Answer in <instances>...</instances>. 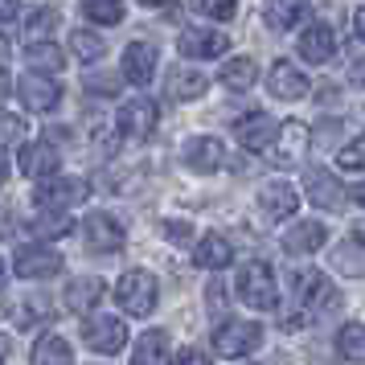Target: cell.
I'll use <instances>...</instances> for the list:
<instances>
[{
  "mask_svg": "<svg viewBox=\"0 0 365 365\" xmlns=\"http://www.w3.org/2000/svg\"><path fill=\"white\" fill-rule=\"evenodd\" d=\"M156 296H160V283H156L152 271H128L115 283V304L128 316H140V320L156 308Z\"/></svg>",
  "mask_w": 365,
  "mask_h": 365,
  "instance_id": "6da1fadb",
  "label": "cell"
},
{
  "mask_svg": "<svg viewBox=\"0 0 365 365\" xmlns=\"http://www.w3.org/2000/svg\"><path fill=\"white\" fill-rule=\"evenodd\" d=\"M238 296L255 312H271L279 304V296H275V271L267 263H259V259L242 263V271H238Z\"/></svg>",
  "mask_w": 365,
  "mask_h": 365,
  "instance_id": "7a4b0ae2",
  "label": "cell"
},
{
  "mask_svg": "<svg viewBox=\"0 0 365 365\" xmlns=\"http://www.w3.org/2000/svg\"><path fill=\"white\" fill-rule=\"evenodd\" d=\"M263 345V324L255 320H226L222 329H214V349L222 357H247Z\"/></svg>",
  "mask_w": 365,
  "mask_h": 365,
  "instance_id": "3957f363",
  "label": "cell"
},
{
  "mask_svg": "<svg viewBox=\"0 0 365 365\" xmlns=\"http://www.w3.org/2000/svg\"><path fill=\"white\" fill-rule=\"evenodd\" d=\"M83 341L95 349V353L111 357V353H119V349L128 345V324H123L119 316H91L83 324Z\"/></svg>",
  "mask_w": 365,
  "mask_h": 365,
  "instance_id": "277c9868",
  "label": "cell"
},
{
  "mask_svg": "<svg viewBox=\"0 0 365 365\" xmlns=\"http://www.w3.org/2000/svg\"><path fill=\"white\" fill-rule=\"evenodd\" d=\"M296 296L304 304V312H329L336 304L329 275H320V271H296Z\"/></svg>",
  "mask_w": 365,
  "mask_h": 365,
  "instance_id": "5b68a950",
  "label": "cell"
},
{
  "mask_svg": "<svg viewBox=\"0 0 365 365\" xmlns=\"http://www.w3.org/2000/svg\"><path fill=\"white\" fill-rule=\"evenodd\" d=\"M17 95L29 111H53L58 99H62V86L53 83V78H46V74H37V70H29V74H21Z\"/></svg>",
  "mask_w": 365,
  "mask_h": 365,
  "instance_id": "8992f818",
  "label": "cell"
},
{
  "mask_svg": "<svg viewBox=\"0 0 365 365\" xmlns=\"http://www.w3.org/2000/svg\"><path fill=\"white\" fill-rule=\"evenodd\" d=\"M156 119H160V111H156V103L152 99H128L123 107H119V132L132 135V140H144V135L156 132Z\"/></svg>",
  "mask_w": 365,
  "mask_h": 365,
  "instance_id": "52a82bcc",
  "label": "cell"
},
{
  "mask_svg": "<svg viewBox=\"0 0 365 365\" xmlns=\"http://www.w3.org/2000/svg\"><path fill=\"white\" fill-rule=\"evenodd\" d=\"M13 271H17L21 279H50V275L62 271V259L50 247H21L13 255Z\"/></svg>",
  "mask_w": 365,
  "mask_h": 365,
  "instance_id": "ba28073f",
  "label": "cell"
},
{
  "mask_svg": "<svg viewBox=\"0 0 365 365\" xmlns=\"http://www.w3.org/2000/svg\"><path fill=\"white\" fill-rule=\"evenodd\" d=\"M234 135H238V144L247 152H267L275 144V119L267 115V111H250L234 123Z\"/></svg>",
  "mask_w": 365,
  "mask_h": 365,
  "instance_id": "9c48e42d",
  "label": "cell"
},
{
  "mask_svg": "<svg viewBox=\"0 0 365 365\" xmlns=\"http://www.w3.org/2000/svg\"><path fill=\"white\" fill-rule=\"evenodd\" d=\"M86 193H91V185L78 181V177H50V181L37 189V201L46 210H66V205H78Z\"/></svg>",
  "mask_w": 365,
  "mask_h": 365,
  "instance_id": "30bf717a",
  "label": "cell"
},
{
  "mask_svg": "<svg viewBox=\"0 0 365 365\" xmlns=\"http://www.w3.org/2000/svg\"><path fill=\"white\" fill-rule=\"evenodd\" d=\"M83 242L91 250H119L123 247V226L111 214H91L83 222Z\"/></svg>",
  "mask_w": 365,
  "mask_h": 365,
  "instance_id": "8fae6325",
  "label": "cell"
},
{
  "mask_svg": "<svg viewBox=\"0 0 365 365\" xmlns=\"http://www.w3.org/2000/svg\"><path fill=\"white\" fill-rule=\"evenodd\" d=\"M267 86H271V95L275 99H287V103H296V99H304L308 95V74L299 66H292V62H275L271 66V78H267Z\"/></svg>",
  "mask_w": 365,
  "mask_h": 365,
  "instance_id": "7c38bea8",
  "label": "cell"
},
{
  "mask_svg": "<svg viewBox=\"0 0 365 365\" xmlns=\"http://www.w3.org/2000/svg\"><path fill=\"white\" fill-rule=\"evenodd\" d=\"M304 193L320 210H341V201H345V193H341V185H336V177L329 168H308L304 173Z\"/></svg>",
  "mask_w": 365,
  "mask_h": 365,
  "instance_id": "4fadbf2b",
  "label": "cell"
},
{
  "mask_svg": "<svg viewBox=\"0 0 365 365\" xmlns=\"http://www.w3.org/2000/svg\"><path fill=\"white\" fill-rule=\"evenodd\" d=\"M152 74H156V46L148 41H132L128 50H123V78L135 86H148Z\"/></svg>",
  "mask_w": 365,
  "mask_h": 365,
  "instance_id": "5bb4252c",
  "label": "cell"
},
{
  "mask_svg": "<svg viewBox=\"0 0 365 365\" xmlns=\"http://www.w3.org/2000/svg\"><path fill=\"white\" fill-rule=\"evenodd\" d=\"M259 210L267 217H292L299 210V193L287 181H267L259 189Z\"/></svg>",
  "mask_w": 365,
  "mask_h": 365,
  "instance_id": "9a60e30c",
  "label": "cell"
},
{
  "mask_svg": "<svg viewBox=\"0 0 365 365\" xmlns=\"http://www.w3.org/2000/svg\"><path fill=\"white\" fill-rule=\"evenodd\" d=\"M296 50H299V58L304 62H329L332 53H336V34H332L329 25H308L304 34H299V41H296Z\"/></svg>",
  "mask_w": 365,
  "mask_h": 365,
  "instance_id": "2e32d148",
  "label": "cell"
},
{
  "mask_svg": "<svg viewBox=\"0 0 365 365\" xmlns=\"http://www.w3.org/2000/svg\"><path fill=\"white\" fill-rule=\"evenodd\" d=\"M177 46H181L185 58H217V53L230 50V37L214 34V29H185Z\"/></svg>",
  "mask_w": 365,
  "mask_h": 365,
  "instance_id": "e0dca14e",
  "label": "cell"
},
{
  "mask_svg": "<svg viewBox=\"0 0 365 365\" xmlns=\"http://www.w3.org/2000/svg\"><path fill=\"white\" fill-rule=\"evenodd\" d=\"M185 165L193 168V173H217V168L226 165V148H222V140H214V135H197V140L185 148Z\"/></svg>",
  "mask_w": 365,
  "mask_h": 365,
  "instance_id": "ac0fdd59",
  "label": "cell"
},
{
  "mask_svg": "<svg viewBox=\"0 0 365 365\" xmlns=\"http://www.w3.org/2000/svg\"><path fill=\"white\" fill-rule=\"evenodd\" d=\"M324 238H329V230L320 222H299L292 230H283V250L287 255H312V250L324 247Z\"/></svg>",
  "mask_w": 365,
  "mask_h": 365,
  "instance_id": "d6986e66",
  "label": "cell"
},
{
  "mask_svg": "<svg viewBox=\"0 0 365 365\" xmlns=\"http://www.w3.org/2000/svg\"><path fill=\"white\" fill-rule=\"evenodd\" d=\"M275 135H279V148H275V156H279L283 165H299V160L308 156V128H304L299 119H287Z\"/></svg>",
  "mask_w": 365,
  "mask_h": 365,
  "instance_id": "ffe728a7",
  "label": "cell"
},
{
  "mask_svg": "<svg viewBox=\"0 0 365 365\" xmlns=\"http://www.w3.org/2000/svg\"><path fill=\"white\" fill-rule=\"evenodd\" d=\"M21 173L25 177H34V181H41V177H53L58 173V148L53 144H29V148H21Z\"/></svg>",
  "mask_w": 365,
  "mask_h": 365,
  "instance_id": "44dd1931",
  "label": "cell"
},
{
  "mask_svg": "<svg viewBox=\"0 0 365 365\" xmlns=\"http://www.w3.org/2000/svg\"><path fill=\"white\" fill-rule=\"evenodd\" d=\"M193 263L205 267V271H222L226 263H234V247L222 238V234H205L193 250Z\"/></svg>",
  "mask_w": 365,
  "mask_h": 365,
  "instance_id": "7402d4cb",
  "label": "cell"
},
{
  "mask_svg": "<svg viewBox=\"0 0 365 365\" xmlns=\"http://www.w3.org/2000/svg\"><path fill=\"white\" fill-rule=\"evenodd\" d=\"M103 292H107V283L95 279V275L74 279V283L66 287V308H74V312H91V308L103 299Z\"/></svg>",
  "mask_w": 365,
  "mask_h": 365,
  "instance_id": "603a6c76",
  "label": "cell"
},
{
  "mask_svg": "<svg viewBox=\"0 0 365 365\" xmlns=\"http://www.w3.org/2000/svg\"><path fill=\"white\" fill-rule=\"evenodd\" d=\"M205 86H210L205 74L193 70V66H177L173 74H168V95H173V99H201Z\"/></svg>",
  "mask_w": 365,
  "mask_h": 365,
  "instance_id": "cb8c5ba5",
  "label": "cell"
},
{
  "mask_svg": "<svg viewBox=\"0 0 365 365\" xmlns=\"http://www.w3.org/2000/svg\"><path fill=\"white\" fill-rule=\"evenodd\" d=\"M168 353V332L165 329H148L140 341H135V353H132V365H160Z\"/></svg>",
  "mask_w": 365,
  "mask_h": 365,
  "instance_id": "d4e9b609",
  "label": "cell"
},
{
  "mask_svg": "<svg viewBox=\"0 0 365 365\" xmlns=\"http://www.w3.org/2000/svg\"><path fill=\"white\" fill-rule=\"evenodd\" d=\"M308 17V0H267V21L275 29H296Z\"/></svg>",
  "mask_w": 365,
  "mask_h": 365,
  "instance_id": "484cf974",
  "label": "cell"
},
{
  "mask_svg": "<svg viewBox=\"0 0 365 365\" xmlns=\"http://www.w3.org/2000/svg\"><path fill=\"white\" fill-rule=\"evenodd\" d=\"M34 365H74V353H70V345L62 341V336H41L34 345Z\"/></svg>",
  "mask_w": 365,
  "mask_h": 365,
  "instance_id": "4316f807",
  "label": "cell"
},
{
  "mask_svg": "<svg viewBox=\"0 0 365 365\" xmlns=\"http://www.w3.org/2000/svg\"><path fill=\"white\" fill-rule=\"evenodd\" d=\"M25 58H29V66L37 70V74H46V70H62V62H66V53L58 50L53 41H29V50H25Z\"/></svg>",
  "mask_w": 365,
  "mask_h": 365,
  "instance_id": "83f0119b",
  "label": "cell"
},
{
  "mask_svg": "<svg viewBox=\"0 0 365 365\" xmlns=\"http://www.w3.org/2000/svg\"><path fill=\"white\" fill-rule=\"evenodd\" d=\"M336 349H341V357L345 361H357V365H365V324H345V329L336 332Z\"/></svg>",
  "mask_w": 365,
  "mask_h": 365,
  "instance_id": "f1b7e54d",
  "label": "cell"
},
{
  "mask_svg": "<svg viewBox=\"0 0 365 365\" xmlns=\"http://www.w3.org/2000/svg\"><path fill=\"white\" fill-rule=\"evenodd\" d=\"M255 78H259V70H255L250 58H230V62L222 66V83L230 86V91H250Z\"/></svg>",
  "mask_w": 365,
  "mask_h": 365,
  "instance_id": "f546056e",
  "label": "cell"
},
{
  "mask_svg": "<svg viewBox=\"0 0 365 365\" xmlns=\"http://www.w3.org/2000/svg\"><path fill=\"white\" fill-rule=\"evenodd\" d=\"M29 230L46 242V238H62V234L70 230V217L62 214V210H46V214H37L34 222H29Z\"/></svg>",
  "mask_w": 365,
  "mask_h": 365,
  "instance_id": "4dcf8cb0",
  "label": "cell"
},
{
  "mask_svg": "<svg viewBox=\"0 0 365 365\" xmlns=\"http://www.w3.org/2000/svg\"><path fill=\"white\" fill-rule=\"evenodd\" d=\"M332 267L349 279H365V247H336Z\"/></svg>",
  "mask_w": 365,
  "mask_h": 365,
  "instance_id": "1f68e13d",
  "label": "cell"
},
{
  "mask_svg": "<svg viewBox=\"0 0 365 365\" xmlns=\"http://www.w3.org/2000/svg\"><path fill=\"white\" fill-rule=\"evenodd\" d=\"M83 13L95 25H119L123 21V0H83Z\"/></svg>",
  "mask_w": 365,
  "mask_h": 365,
  "instance_id": "d6a6232c",
  "label": "cell"
},
{
  "mask_svg": "<svg viewBox=\"0 0 365 365\" xmlns=\"http://www.w3.org/2000/svg\"><path fill=\"white\" fill-rule=\"evenodd\" d=\"M70 50H74V58H78V62H99L103 50H107V41H103L99 34H86V29H78V34L70 37Z\"/></svg>",
  "mask_w": 365,
  "mask_h": 365,
  "instance_id": "836d02e7",
  "label": "cell"
},
{
  "mask_svg": "<svg viewBox=\"0 0 365 365\" xmlns=\"http://www.w3.org/2000/svg\"><path fill=\"white\" fill-rule=\"evenodd\" d=\"M25 119L13 115V111H0V148H21L25 144Z\"/></svg>",
  "mask_w": 365,
  "mask_h": 365,
  "instance_id": "e575fe53",
  "label": "cell"
},
{
  "mask_svg": "<svg viewBox=\"0 0 365 365\" xmlns=\"http://www.w3.org/2000/svg\"><path fill=\"white\" fill-rule=\"evenodd\" d=\"M53 29H58V13H53V9H37L34 17H29V25H25L29 41H50Z\"/></svg>",
  "mask_w": 365,
  "mask_h": 365,
  "instance_id": "d590c367",
  "label": "cell"
},
{
  "mask_svg": "<svg viewBox=\"0 0 365 365\" xmlns=\"http://www.w3.org/2000/svg\"><path fill=\"white\" fill-rule=\"evenodd\" d=\"M336 165L345 168V173H361V168H365V135H357L353 144H345V148H341Z\"/></svg>",
  "mask_w": 365,
  "mask_h": 365,
  "instance_id": "8d00e7d4",
  "label": "cell"
},
{
  "mask_svg": "<svg viewBox=\"0 0 365 365\" xmlns=\"http://www.w3.org/2000/svg\"><path fill=\"white\" fill-rule=\"evenodd\" d=\"M201 17H214V21H230L238 13V0H193Z\"/></svg>",
  "mask_w": 365,
  "mask_h": 365,
  "instance_id": "74e56055",
  "label": "cell"
},
{
  "mask_svg": "<svg viewBox=\"0 0 365 365\" xmlns=\"http://www.w3.org/2000/svg\"><path fill=\"white\" fill-rule=\"evenodd\" d=\"M168 365H214V361H210L201 349H177V357H173Z\"/></svg>",
  "mask_w": 365,
  "mask_h": 365,
  "instance_id": "f35d334b",
  "label": "cell"
},
{
  "mask_svg": "<svg viewBox=\"0 0 365 365\" xmlns=\"http://www.w3.org/2000/svg\"><path fill=\"white\" fill-rule=\"evenodd\" d=\"M165 238L168 242H185L189 238V226L185 222H165Z\"/></svg>",
  "mask_w": 365,
  "mask_h": 365,
  "instance_id": "ab89813d",
  "label": "cell"
},
{
  "mask_svg": "<svg viewBox=\"0 0 365 365\" xmlns=\"http://www.w3.org/2000/svg\"><path fill=\"white\" fill-rule=\"evenodd\" d=\"M17 9H21L17 0H0V25H4V21H13V17H17Z\"/></svg>",
  "mask_w": 365,
  "mask_h": 365,
  "instance_id": "60d3db41",
  "label": "cell"
},
{
  "mask_svg": "<svg viewBox=\"0 0 365 365\" xmlns=\"http://www.w3.org/2000/svg\"><path fill=\"white\" fill-rule=\"evenodd\" d=\"M353 29H357V37L365 41V9H357V17H353Z\"/></svg>",
  "mask_w": 365,
  "mask_h": 365,
  "instance_id": "b9f144b4",
  "label": "cell"
},
{
  "mask_svg": "<svg viewBox=\"0 0 365 365\" xmlns=\"http://www.w3.org/2000/svg\"><path fill=\"white\" fill-rule=\"evenodd\" d=\"M353 238L365 247V217H361V222H353Z\"/></svg>",
  "mask_w": 365,
  "mask_h": 365,
  "instance_id": "7bdbcfd3",
  "label": "cell"
},
{
  "mask_svg": "<svg viewBox=\"0 0 365 365\" xmlns=\"http://www.w3.org/2000/svg\"><path fill=\"white\" fill-rule=\"evenodd\" d=\"M353 78H357V86H365V58L353 66Z\"/></svg>",
  "mask_w": 365,
  "mask_h": 365,
  "instance_id": "ee69618b",
  "label": "cell"
},
{
  "mask_svg": "<svg viewBox=\"0 0 365 365\" xmlns=\"http://www.w3.org/2000/svg\"><path fill=\"white\" fill-rule=\"evenodd\" d=\"M9 357V336H0V361Z\"/></svg>",
  "mask_w": 365,
  "mask_h": 365,
  "instance_id": "f6af8a7d",
  "label": "cell"
},
{
  "mask_svg": "<svg viewBox=\"0 0 365 365\" xmlns=\"http://www.w3.org/2000/svg\"><path fill=\"white\" fill-rule=\"evenodd\" d=\"M353 197H357V201L365 205V185H357V189H353Z\"/></svg>",
  "mask_w": 365,
  "mask_h": 365,
  "instance_id": "bcb514c9",
  "label": "cell"
},
{
  "mask_svg": "<svg viewBox=\"0 0 365 365\" xmlns=\"http://www.w3.org/2000/svg\"><path fill=\"white\" fill-rule=\"evenodd\" d=\"M4 177H9V165H4V160H0V185H4Z\"/></svg>",
  "mask_w": 365,
  "mask_h": 365,
  "instance_id": "7dc6e473",
  "label": "cell"
},
{
  "mask_svg": "<svg viewBox=\"0 0 365 365\" xmlns=\"http://www.w3.org/2000/svg\"><path fill=\"white\" fill-rule=\"evenodd\" d=\"M4 275H9V267H4V259H0V283H4Z\"/></svg>",
  "mask_w": 365,
  "mask_h": 365,
  "instance_id": "c3c4849f",
  "label": "cell"
},
{
  "mask_svg": "<svg viewBox=\"0 0 365 365\" xmlns=\"http://www.w3.org/2000/svg\"><path fill=\"white\" fill-rule=\"evenodd\" d=\"M140 4H168V0H140Z\"/></svg>",
  "mask_w": 365,
  "mask_h": 365,
  "instance_id": "681fc988",
  "label": "cell"
},
{
  "mask_svg": "<svg viewBox=\"0 0 365 365\" xmlns=\"http://www.w3.org/2000/svg\"><path fill=\"white\" fill-rule=\"evenodd\" d=\"M250 365H279V361H250Z\"/></svg>",
  "mask_w": 365,
  "mask_h": 365,
  "instance_id": "f907efd6",
  "label": "cell"
}]
</instances>
